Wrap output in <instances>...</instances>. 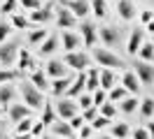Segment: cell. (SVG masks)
Instances as JSON below:
<instances>
[{
	"instance_id": "cell-21",
	"label": "cell",
	"mask_w": 154,
	"mask_h": 139,
	"mask_svg": "<svg viewBox=\"0 0 154 139\" xmlns=\"http://www.w3.org/2000/svg\"><path fill=\"white\" fill-rule=\"evenodd\" d=\"M122 81H124L122 86H124L126 91H131V93H138V91H140V81H138V77H135V72H126Z\"/></svg>"
},
{
	"instance_id": "cell-7",
	"label": "cell",
	"mask_w": 154,
	"mask_h": 139,
	"mask_svg": "<svg viewBox=\"0 0 154 139\" xmlns=\"http://www.w3.org/2000/svg\"><path fill=\"white\" fill-rule=\"evenodd\" d=\"M75 19H77V16H75V14H72L68 7H61V9H58V14H56V23H58L61 28L70 30V28L75 26Z\"/></svg>"
},
{
	"instance_id": "cell-42",
	"label": "cell",
	"mask_w": 154,
	"mask_h": 139,
	"mask_svg": "<svg viewBox=\"0 0 154 139\" xmlns=\"http://www.w3.org/2000/svg\"><path fill=\"white\" fill-rule=\"evenodd\" d=\"M10 33H12V26L7 23V21H2V23H0V44L7 39V35H10Z\"/></svg>"
},
{
	"instance_id": "cell-8",
	"label": "cell",
	"mask_w": 154,
	"mask_h": 139,
	"mask_svg": "<svg viewBox=\"0 0 154 139\" xmlns=\"http://www.w3.org/2000/svg\"><path fill=\"white\" fill-rule=\"evenodd\" d=\"M117 14L124 19V21H133L135 19V9L131 0H117Z\"/></svg>"
},
{
	"instance_id": "cell-55",
	"label": "cell",
	"mask_w": 154,
	"mask_h": 139,
	"mask_svg": "<svg viewBox=\"0 0 154 139\" xmlns=\"http://www.w3.org/2000/svg\"><path fill=\"white\" fill-rule=\"evenodd\" d=\"M100 139H112V135H110V137H100Z\"/></svg>"
},
{
	"instance_id": "cell-29",
	"label": "cell",
	"mask_w": 154,
	"mask_h": 139,
	"mask_svg": "<svg viewBox=\"0 0 154 139\" xmlns=\"http://www.w3.org/2000/svg\"><path fill=\"white\" fill-rule=\"evenodd\" d=\"M128 125L126 123H115L112 125V137H117V139H124V137H128Z\"/></svg>"
},
{
	"instance_id": "cell-4",
	"label": "cell",
	"mask_w": 154,
	"mask_h": 139,
	"mask_svg": "<svg viewBox=\"0 0 154 139\" xmlns=\"http://www.w3.org/2000/svg\"><path fill=\"white\" fill-rule=\"evenodd\" d=\"M17 51H19V42H10V44H0V63L2 65H14L17 63Z\"/></svg>"
},
{
	"instance_id": "cell-13",
	"label": "cell",
	"mask_w": 154,
	"mask_h": 139,
	"mask_svg": "<svg viewBox=\"0 0 154 139\" xmlns=\"http://www.w3.org/2000/svg\"><path fill=\"white\" fill-rule=\"evenodd\" d=\"M82 39H84V46L94 49V44H96V28H94V23H89V21L82 23Z\"/></svg>"
},
{
	"instance_id": "cell-32",
	"label": "cell",
	"mask_w": 154,
	"mask_h": 139,
	"mask_svg": "<svg viewBox=\"0 0 154 139\" xmlns=\"http://www.w3.org/2000/svg\"><path fill=\"white\" fill-rule=\"evenodd\" d=\"M135 109H138V97H126V100H122V111H124V114H133Z\"/></svg>"
},
{
	"instance_id": "cell-39",
	"label": "cell",
	"mask_w": 154,
	"mask_h": 139,
	"mask_svg": "<svg viewBox=\"0 0 154 139\" xmlns=\"http://www.w3.org/2000/svg\"><path fill=\"white\" fill-rule=\"evenodd\" d=\"M17 74H19V72H14V70H0V83L14 81V79H17Z\"/></svg>"
},
{
	"instance_id": "cell-5",
	"label": "cell",
	"mask_w": 154,
	"mask_h": 139,
	"mask_svg": "<svg viewBox=\"0 0 154 139\" xmlns=\"http://www.w3.org/2000/svg\"><path fill=\"white\" fill-rule=\"evenodd\" d=\"M135 77L140 86H152L154 83V67L147 63H135Z\"/></svg>"
},
{
	"instance_id": "cell-27",
	"label": "cell",
	"mask_w": 154,
	"mask_h": 139,
	"mask_svg": "<svg viewBox=\"0 0 154 139\" xmlns=\"http://www.w3.org/2000/svg\"><path fill=\"white\" fill-rule=\"evenodd\" d=\"M14 100V88L12 86H0V104L5 107V104H10Z\"/></svg>"
},
{
	"instance_id": "cell-3",
	"label": "cell",
	"mask_w": 154,
	"mask_h": 139,
	"mask_svg": "<svg viewBox=\"0 0 154 139\" xmlns=\"http://www.w3.org/2000/svg\"><path fill=\"white\" fill-rule=\"evenodd\" d=\"M63 63H66L68 67H75V70H87L89 56L82 54V51H68L66 58H63Z\"/></svg>"
},
{
	"instance_id": "cell-48",
	"label": "cell",
	"mask_w": 154,
	"mask_h": 139,
	"mask_svg": "<svg viewBox=\"0 0 154 139\" xmlns=\"http://www.w3.org/2000/svg\"><path fill=\"white\" fill-rule=\"evenodd\" d=\"M91 104H94V102H91V95H82V97H79V107H82V109H87Z\"/></svg>"
},
{
	"instance_id": "cell-24",
	"label": "cell",
	"mask_w": 154,
	"mask_h": 139,
	"mask_svg": "<svg viewBox=\"0 0 154 139\" xmlns=\"http://www.w3.org/2000/svg\"><path fill=\"white\" fill-rule=\"evenodd\" d=\"M68 86H70V79H68V77H56V81L51 83V91H54V95H58V97H61V95L66 93Z\"/></svg>"
},
{
	"instance_id": "cell-36",
	"label": "cell",
	"mask_w": 154,
	"mask_h": 139,
	"mask_svg": "<svg viewBox=\"0 0 154 139\" xmlns=\"http://www.w3.org/2000/svg\"><path fill=\"white\" fill-rule=\"evenodd\" d=\"M45 37H47V30H45V28H40V30H33V33H30L28 42H30V44H40Z\"/></svg>"
},
{
	"instance_id": "cell-28",
	"label": "cell",
	"mask_w": 154,
	"mask_h": 139,
	"mask_svg": "<svg viewBox=\"0 0 154 139\" xmlns=\"http://www.w3.org/2000/svg\"><path fill=\"white\" fill-rule=\"evenodd\" d=\"M115 104H112V102H100V104H98V114H100V116H105V118H112V116H115Z\"/></svg>"
},
{
	"instance_id": "cell-50",
	"label": "cell",
	"mask_w": 154,
	"mask_h": 139,
	"mask_svg": "<svg viewBox=\"0 0 154 139\" xmlns=\"http://www.w3.org/2000/svg\"><path fill=\"white\" fill-rule=\"evenodd\" d=\"M149 19H154V14H152V12H149V9H147V12H143V14H140V21H143V23H147Z\"/></svg>"
},
{
	"instance_id": "cell-1",
	"label": "cell",
	"mask_w": 154,
	"mask_h": 139,
	"mask_svg": "<svg viewBox=\"0 0 154 139\" xmlns=\"http://www.w3.org/2000/svg\"><path fill=\"white\" fill-rule=\"evenodd\" d=\"M21 95H23V100H26V107H30V109H42L45 95H42V91L35 88L33 83H28V81L21 83Z\"/></svg>"
},
{
	"instance_id": "cell-41",
	"label": "cell",
	"mask_w": 154,
	"mask_h": 139,
	"mask_svg": "<svg viewBox=\"0 0 154 139\" xmlns=\"http://www.w3.org/2000/svg\"><path fill=\"white\" fill-rule=\"evenodd\" d=\"M12 26L14 28H26L28 26V19L21 16V14H14V16H12Z\"/></svg>"
},
{
	"instance_id": "cell-34",
	"label": "cell",
	"mask_w": 154,
	"mask_h": 139,
	"mask_svg": "<svg viewBox=\"0 0 154 139\" xmlns=\"http://www.w3.org/2000/svg\"><path fill=\"white\" fill-rule=\"evenodd\" d=\"M30 81H33V86L40 88V91H45V88H47V81H45V72H42V70H38V72L33 74V79H30Z\"/></svg>"
},
{
	"instance_id": "cell-35",
	"label": "cell",
	"mask_w": 154,
	"mask_h": 139,
	"mask_svg": "<svg viewBox=\"0 0 154 139\" xmlns=\"http://www.w3.org/2000/svg\"><path fill=\"white\" fill-rule=\"evenodd\" d=\"M33 128V118L30 116H23L21 120H17V132H30Z\"/></svg>"
},
{
	"instance_id": "cell-30",
	"label": "cell",
	"mask_w": 154,
	"mask_h": 139,
	"mask_svg": "<svg viewBox=\"0 0 154 139\" xmlns=\"http://www.w3.org/2000/svg\"><path fill=\"white\" fill-rule=\"evenodd\" d=\"M84 88H87V91H91V93H94V91L98 88V72H96V70H91V72L87 74V81H84Z\"/></svg>"
},
{
	"instance_id": "cell-40",
	"label": "cell",
	"mask_w": 154,
	"mask_h": 139,
	"mask_svg": "<svg viewBox=\"0 0 154 139\" xmlns=\"http://www.w3.org/2000/svg\"><path fill=\"white\" fill-rule=\"evenodd\" d=\"M96 114H98V107H96V104H91V107H87V109H82V118H84V120H94Z\"/></svg>"
},
{
	"instance_id": "cell-51",
	"label": "cell",
	"mask_w": 154,
	"mask_h": 139,
	"mask_svg": "<svg viewBox=\"0 0 154 139\" xmlns=\"http://www.w3.org/2000/svg\"><path fill=\"white\" fill-rule=\"evenodd\" d=\"M147 135H149V139H154V120L147 123Z\"/></svg>"
},
{
	"instance_id": "cell-44",
	"label": "cell",
	"mask_w": 154,
	"mask_h": 139,
	"mask_svg": "<svg viewBox=\"0 0 154 139\" xmlns=\"http://www.w3.org/2000/svg\"><path fill=\"white\" fill-rule=\"evenodd\" d=\"M68 120H70V128H72V130H79L82 125H84V118H82V116H77V114H75V116H70Z\"/></svg>"
},
{
	"instance_id": "cell-20",
	"label": "cell",
	"mask_w": 154,
	"mask_h": 139,
	"mask_svg": "<svg viewBox=\"0 0 154 139\" xmlns=\"http://www.w3.org/2000/svg\"><path fill=\"white\" fill-rule=\"evenodd\" d=\"M49 19H51V7H38L30 14V21H35V23H47Z\"/></svg>"
},
{
	"instance_id": "cell-16",
	"label": "cell",
	"mask_w": 154,
	"mask_h": 139,
	"mask_svg": "<svg viewBox=\"0 0 154 139\" xmlns=\"http://www.w3.org/2000/svg\"><path fill=\"white\" fill-rule=\"evenodd\" d=\"M66 70H68V65L63 63V60H49L47 63V74L49 77H66Z\"/></svg>"
},
{
	"instance_id": "cell-9",
	"label": "cell",
	"mask_w": 154,
	"mask_h": 139,
	"mask_svg": "<svg viewBox=\"0 0 154 139\" xmlns=\"http://www.w3.org/2000/svg\"><path fill=\"white\" fill-rule=\"evenodd\" d=\"M54 109H56V116H61V118H70V116L77 114V107L70 100H58Z\"/></svg>"
},
{
	"instance_id": "cell-37",
	"label": "cell",
	"mask_w": 154,
	"mask_h": 139,
	"mask_svg": "<svg viewBox=\"0 0 154 139\" xmlns=\"http://www.w3.org/2000/svg\"><path fill=\"white\" fill-rule=\"evenodd\" d=\"M107 125H110V118L100 116V114H96V116H94V120H91V128H96V130H100V128H107Z\"/></svg>"
},
{
	"instance_id": "cell-52",
	"label": "cell",
	"mask_w": 154,
	"mask_h": 139,
	"mask_svg": "<svg viewBox=\"0 0 154 139\" xmlns=\"http://www.w3.org/2000/svg\"><path fill=\"white\" fill-rule=\"evenodd\" d=\"M17 139H33V135H30V132H19Z\"/></svg>"
},
{
	"instance_id": "cell-22",
	"label": "cell",
	"mask_w": 154,
	"mask_h": 139,
	"mask_svg": "<svg viewBox=\"0 0 154 139\" xmlns=\"http://www.w3.org/2000/svg\"><path fill=\"white\" fill-rule=\"evenodd\" d=\"M45 42V39H42ZM58 49V37H47V42L40 46V56H51Z\"/></svg>"
},
{
	"instance_id": "cell-25",
	"label": "cell",
	"mask_w": 154,
	"mask_h": 139,
	"mask_svg": "<svg viewBox=\"0 0 154 139\" xmlns=\"http://www.w3.org/2000/svg\"><path fill=\"white\" fill-rule=\"evenodd\" d=\"M140 116L143 118H152L154 116V97H145L140 104Z\"/></svg>"
},
{
	"instance_id": "cell-15",
	"label": "cell",
	"mask_w": 154,
	"mask_h": 139,
	"mask_svg": "<svg viewBox=\"0 0 154 139\" xmlns=\"http://www.w3.org/2000/svg\"><path fill=\"white\" fill-rule=\"evenodd\" d=\"M100 39H103L107 46H117L119 44V33H117L115 28L105 26V28H100Z\"/></svg>"
},
{
	"instance_id": "cell-18",
	"label": "cell",
	"mask_w": 154,
	"mask_h": 139,
	"mask_svg": "<svg viewBox=\"0 0 154 139\" xmlns=\"http://www.w3.org/2000/svg\"><path fill=\"white\" fill-rule=\"evenodd\" d=\"M30 107H26V104H12L10 107V120H14V123H17V120H21L23 118V116H30Z\"/></svg>"
},
{
	"instance_id": "cell-54",
	"label": "cell",
	"mask_w": 154,
	"mask_h": 139,
	"mask_svg": "<svg viewBox=\"0 0 154 139\" xmlns=\"http://www.w3.org/2000/svg\"><path fill=\"white\" fill-rule=\"evenodd\" d=\"M0 139H7L5 137V123H2V120H0Z\"/></svg>"
},
{
	"instance_id": "cell-6",
	"label": "cell",
	"mask_w": 154,
	"mask_h": 139,
	"mask_svg": "<svg viewBox=\"0 0 154 139\" xmlns=\"http://www.w3.org/2000/svg\"><path fill=\"white\" fill-rule=\"evenodd\" d=\"M84 81H87V74H84V70H79V74L72 79V83L66 88V95H70V97H77L79 93L84 91Z\"/></svg>"
},
{
	"instance_id": "cell-26",
	"label": "cell",
	"mask_w": 154,
	"mask_h": 139,
	"mask_svg": "<svg viewBox=\"0 0 154 139\" xmlns=\"http://www.w3.org/2000/svg\"><path fill=\"white\" fill-rule=\"evenodd\" d=\"M89 7L94 9V14L98 19H105L107 16V7H105V0H91V5Z\"/></svg>"
},
{
	"instance_id": "cell-14",
	"label": "cell",
	"mask_w": 154,
	"mask_h": 139,
	"mask_svg": "<svg viewBox=\"0 0 154 139\" xmlns=\"http://www.w3.org/2000/svg\"><path fill=\"white\" fill-rule=\"evenodd\" d=\"M98 86H100L103 91H110V88L115 86V74L110 72V67H103V70L98 72Z\"/></svg>"
},
{
	"instance_id": "cell-45",
	"label": "cell",
	"mask_w": 154,
	"mask_h": 139,
	"mask_svg": "<svg viewBox=\"0 0 154 139\" xmlns=\"http://www.w3.org/2000/svg\"><path fill=\"white\" fill-rule=\"evenodd\" d=\"M42 130H45V123L40 120L38 125H33V128H30V135H33V137H40V135H42Z\"/></svg>"
},
{
	"instance_id": "cell-46",
	"label": "cell",
	"mask_w": 154,
	"mask_h": 139,
	"mask_svg": "<svg viewBox=\"0 0 154 139\" xmlns=\"http://www.w3.org/2000/svg\"><path fill=\"white\" fill-rule=\"evenodd\" d=\"M21 5L26 9H38L40 7V0H21Z\"/></svg>"
},
{
	"instance_id": "cell-38",
	"label": "cell",
	"mask_w": 154,
	"mask_h": 139,
	"mask_svg": "<svg viewBox=\"0 0 154 139\" xmlns=\"http://www.w3.org/2000/svg\"><path fill=\"white\" fill-rule=\"evenodd\" d=\"M105 100H107V93L103 91V88H100V86H98L96 91H94V97H91V102H94V104H96V107H98V104H100V102H105Z\"/></svg>"
},
{
	"instance_id": "cell-33",
	"label": "cell",
	"mask_w": 154,
	"mask_h": 139,
	"mask_svg": "<svg viewBox=\"0 0 154 139\" xmlns=\"http://www.w3.org/2000/svg\"><path fill=\"white\" fill-rule=\"evenodd\" d=\"M140 58H145V60H152L154 58V44L152 42H143L140 44Z\"/></svg>"
},
{
	"instance_id": "cell-53",
	"label": "cell",
	"mask_w": 154,
	"mask_h": 139,
	"mask_svg": "<svg viewBox=\"0 0 154 139\" xmlns=\"http://www.w3.org/2000/svg\"><path fill=\"white\" fill-rule=\"evenodd\" d=\"M145 26H147V30H149V33H154V19H149Z\"/></svg>"
},
{
	"instance_id": "cell-10",
	"label": "cell",
	"mask_w": 154,
	"mask_h": 139,
	"mask_svg": "<svg viewBox=\"0 0 154 139\" xmlns=\"http://www.w3.org/2000/svg\"><path fill=\"white\" fill-rule=\"evenodd\" d=\"M140 44H143V28H133V33L128 37V44H126V51L131 56H135L138 49H140Z\"/></svg>"
},
{
	"instance_id": "cell-43",
	"label": "cell",
	"mask_w": 154,
	"mask_h": 139,
	"mask_svg": "<svg viewBox=\"0 0 154 139\" xmlns=\"http://www.w3.org/2000/svg\"><path fill=\"white\" fill-rule=\"evenodd\" d=\"M14 7H17V0H5V2H2V7H0V12H2V14H12Z\"/></svg>"
},
{
	"instance_id": "cell-19",
	"label": "cell",
	"mask_w": 154,
	"mask_h": 139,
	"mask_svg": "<svg viewBox=\"0 0 154 139\" xmlns=\"http://www.w3.org/2000/svg\"><path fill=\"white\" fill-rule=\"evenodd\" d=\"M40 120H42L45 125H51V123L56 120V109H54L51 102L45 100V104H42V118H40Z\"/></svg>"
},
{
	"instance_id": "cell-12",
	"label": "cell",
	"mask_w": 154,
	"mask_h": 139,
	"mask_svg": "<svg viewBox=\"0 0 154 139\" xmlns=\"http://www.w3.org/2000/svg\"><path fill=\"white\" fill-rule=\"evenodd\" d=\"M66 7L75 14V16H87L89 14V2L87 0H66Z\"/></svg>"
},
{
	"instance_id": "cell-31",
	"label": "cell",
	"mask_w": 154,
	"mask_h": 139,
	"mask_svg": "<svg viewBox=\"0 0 154 139\" xmlns=\"http://www.w3.org/2000/svg\"><path fill=\"white\" fill-rule=\"evenodd\" d=\"M124 95H126V88H124V86H112V88H110V95H107V100L119 102V100H124Z\"/></svg>"
},
{
	"instance_id": "cell-11",
	"label": "cell",
	"mask_w": 154,
	"mask_h": 139,
	"mask_svg": "<svg viewBox=\"0 0 154 139\" xmlns=\"http://www.w3.org/2000/svg\"><path fill=\"white\" fill-rule=\"evenodd\" d=\"M58 44H63V49L66 51H75L77 46L82 44V39L75 35V33H70V30H66L63 35H61V39H58Z\"/></svg>"
},
{
	"instance_id": "cell-49",
	"label": "cell",
	"mask_w": 154,
	"mask_h": 139,
	"mask_svg": "<svg viewBox=\"0 0 154 139\" xmlns=\"http://www.w3.org/2000/svg\"><path fill=\"white\" fill-rule=\"evenodd\" d=\"M79 137H82V139L91 137V125H82V128H79Z\"/></svg>"
},
{
	"instance_id": "cell-2",
	"label": "cell",
	"mask_w": 154,
	"mask_h": 139,
	"mask_svg": "<svg viewBox=\"0 0 154 139\" xmlns=\"http://www.w3.org/2000/svg\"><path fill=\"white\" fill-rule=\"evenodd\" d=\"M94 60L100 63L103 67H124V60L107 49H94Z\"/></svg>"
},
{
	"instance_id": "cell-23",
	"label": "cell",
	"mask_w": 154,
	"mask_h": 139,
	"mask_svg": "<svg viewBox=\"0 0 154 139\" xmlns=\"http://www.w3.org/2000/svg\"><path fill=\"white\" fill-rule=\"evenodd\" d=\"M17 54H19V70L21 72H26V70H30V67H33V56L28 54V51H26V49H21V51H17Z\"/></svg>"
},
{
	"instance_id": "cell-17",
	"label": "cell",
	"mask_w": 154,
	"mask_h": 139,
	"mask_svg": "<svg viewBox=\"0 0 154 139\" xmlns=\"http://www.w3.org/2000/svg\"><path fill=\"white\" fill-rule=\"evenodd\" d=\"M51 130H54V135L66 137V139H70L72 132H75V130L70 128V123H66V120H54V123H51Z\"/></svg>"
},
{
	"instance_id": "cell-47",
	"label": "cell",
	"mask_w": 154,
	"mask_h": 139,
	"mask_svg": "<svg viewBox=\"0 0 154 139\" xmlns=\"http://www.w3.org/2000/svg\"><path fill=\"white\" fill-rule=\"evenodd\" d=\"M133 139H149V135H147V130H145V128H138L133 132Z\"/></svg>"
},
{
	"instance_id": "cell-56",
	"label": "cell",
	"mask_w": 154,
	"mask_h": 139,
	"mask_svg": "<svg viewBox=\"0 0 154 139\" xmlns=\"http://www.w3.org/2000/svg\"><path fill=\"white\" fill-rule=\"evenodd\" d=\"M42 139H49V137H42Z\"/></svg>"
}]
</instances>
